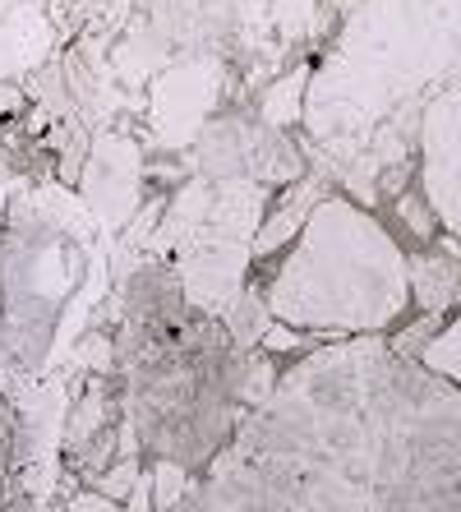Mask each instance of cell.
I'll use <instances>...</instances> for the list:
<instances>
[{
  "label": "cell",
  "mask_w": 461,
  "mask_h": 512,
  "mask_svg": "<svg viewBox=\"0 0 461 512\" xmlns=\"http://www.w3.org/2000/svg\"><path fill=\"white\" fill-rule=\"evenodd\" d=\"M420 360H425L434 374H448L452 383H461V314L443 328V333L429 337L425 351H420Z\"/></svg>",
  "instance_id": "obj_13"
},
{
  "label": "cell",
  "mask_w": 461,
  "mask_h": 512,
  "mask_svg": "<svg viewBox=\"0 0 461 512\" xmlns=\"http://www.w3.org/2000/svg\"><path fill=\"white\" fill-rule=\"evenodd\" d=\"M425 199L461 236V79L425 111Z\"/></svg>",
  "instance_id": "obj_6"
},
{
  "label": "cell",
  "mask_w": 461,
  "mask_h": 512,
  "mask_svg": "<svg viewBox=\"0 0 461 512\" xmlns=\"http://www.w3.org/2000/svg\"><path fill=\"white\" fill-rule=\"evenodd\" d=\"M143 199V153L125 134H102L88 153L83 171V208L97 217L102 231H120L139 213Z\"/></svg>",
  "instance_id": "obj_4"
},
{
  "label": "cell",
  "mask_w": 461,
  "mask_h": 512,
  "mask_svg": "<svg viewBox=\"0 0 461 512\" xmlns=\"http://www.w3.org/2000/svg\"><path fill=\"white\" fill-rule=\"evenodd\" d=\"M148 489H153V512H176L190 494V471L180 457H157L148 471Z\"/></svg>",
  "instance_id": "obj_12"
},
{
  "label": "cell",
  "mask_w": 461,
  "mask_h": 512,
  "mask_svg": "<svg viewBox=\"0 0 461 512\" xmlns=\"http://www.w3.org/2000/svg\"><path fill=\"white\" fill-rule=\"evenodd\" d=\"M213 231V227H208ZM249 240H226V236H203V227L194 236L180 240V296L199 305L208 314H222L231 300L245 291V268H249Z\"/></svg>",
  "instance_id": "obj_5"
},
{
  "label": "cell",
  "mask_w": 461,
  "mask_h": 512,
  "mask_svg": "<svg viewBox=\"0 0 461 512\" xmlns=\"http://www.w3.org/2000/svg\"><path fill=\"white\" fill-rule=\"evenodd\" d=\"M51 42H56V33H51V19L42 14V0L0 14V79L37 70L51 56Z\"/></svg>",
  "instance_id": "obj_7"
},
{
  "label": "cell",
  "mask_w": 461,
  "mask_h": 512,
  "mask_svg": "<svg viewBox=\"0 0 461 512\" xmlns=\"http://www.w3.org/2000/svg\"><path fill=\"white\" fill-rule=\"evenodd\" d=\"M222 97V65L213 56H185L153 79L148 93V125L162 148H185L203 134Z\"/></svg>",
  "instance_id": "obj_3"
},
{
  "label": "cell",
  "mask_w": 461,
  "mask_h": 512,
  "mask_svg": "<svg viewBox=\"0 0 461 512\" xmlns=\"http://www.w3.org/2000/svg\"><path fill=\"white\" fill-rule=\"evenodd\" d=\"M208 227L226 240H249L263 227V185L249 176H222L208 203Z\"/></svg>",
  "instance_id": "obj_8"
},
{
  "label": "cell",
  "mask_w": 461,
  "mask_h": 512,
  "mask_svg": "<svg viewBox=\"0 0 461 512\" xmlns=\"http://www.w3.org/2000/svg\"><path fill=\"white\" fill-rule=\"evenodd\" d=\"M143 476V466L139 462H134V453H125V462H116V466H111V471H107V476H102V480H97V489H102V494H107V499H125V494H130V489H134V480H139Z\"/></svg>",
  "instance_id": "obj_15"
},
{
  "label": "cell",
  "mask_w": 461,
  "mask_h": 512,
  "mask_svg": "<svg viewBox=\"0 0 461 512\" xmlns=\"http://www.w3.org/2000/svg\"><path fill=\"white\" fill-rule=\"evenodd\" d=\"M107 429V397L102 393H88L79 406L70 411V425H65V443L70 448H83V443Z\"/></svg>",
  "instance_id": "obj_14"
},
{
  "label": "cell",
  "mask_w": 461,
  "mask_h": 512,
  "mask_svg": "<svg viewBox=\"0 0 461 512\" xmlns=\"http://www.w3.org/2000/svg\"><path fill=\"white\" fill-rule=\"evenodd\" d=\"M226 333H231V342L240 346H259L263 333H268V300L259 296V291H240L231 305H226Z\"/></svg>",
  "instance_id": "obj_10"
},
{
  "label": "cell",
  "mask_w": 461,
  "mask_h": 512,
  "mask_svg": "<svg viewBox=\"0 0 461 512\" xmlns=\"http://www.w3.org/2000/svg\"><path fill=\"white\" fill-rule=\"evenodd\" d=\"M19 5H33V0H0V14H10V10H19Z\"/></svg>",
  "instance_id": "obj_20"
},
{
  "label": "cell",
  "mask_w": 461,
  "mask_h": 512,
  "mask_svg": "<svg viewBox=\"0 0 461 512\" xmlns=\"http://www.w3.org/2000/svg\"><path fill=\"white\" fill-rule=\"evenodd\" d=\"M461 65V0H365L309 84L314 139L342 148L374 134L388 111Z\"/></svg>",
  "instance_id": "obj_1"
},
{
  "label": "cell",
  "mask_w": 461,
  "mask_h": 512,
  "mask_svg": "<svg viewBox=\"0 0 461 512\" xmlns=\"http://www.w3.org/2000/svg\"><path fill=\"white\" fill-rule=\"evenodd\" d=\"M268 314L300 333H379L411 300L406 254L351 199H319L268 282Z\"/></svg>",
  "instance_id": "obj_2"
},
{
  "label": "cell",
  "mask_w": 461,
  "mask_h": 512,
  "mask_svg": "<svg viewBox=\"0 0 461 512\" xmlns=\"http://www.w3.org/2000/svg\"><path fill=\"white\" fill-rule=\"evenodd\" d=\"M305 88H309V70H296V74H286V79H277V84L263 93L259 111H263V120H268L272 130H282V125L300 120V102H305Z\"/></svg>",
  "instance_id": "obj_11"
},
{
  "label": "cell",
  "mask_w": 461,
  "mask_h": 512,
  "mask_svg": "<svg viewBox=\"0 0 461 512\" xmlns=\"http://www.w3.org/2000/svg\"><path fill=\"white\" fill-rule=\"evenodd\" d=\"M60 512H125L120 508L116 499H107V494H102V489H83V494H74V499H65V508Z\"/></svg>",
  "instance_id": "obj_16"
},
{
  "label": "cell",
  "mask_w": 461,
  "mask_h": 512,
  "mask_svg": "<svg viewBox=\"0 0 461 512\" xmlns=\"http://www.w3.org/2000/svg\"><path fill=\"white\" fill-rule=\"evenodd\" d=\"M125 512H153V489H148V471H143L139 480H134V489L130 494H125Z\"/></svg>",
  "instance_id": "obj_18"
},
{
  "label": "cell",
  "mask_w": 461,
  "mask_h": 512,
  "mask_svg": "<svg viewBox=\"0 0 461 512\" xmlns=\"http://www.w3.org/2000/svg\"><path fill=\"white\" fill-rule=\"evenodd\" d=\"M19 102H24V97H19V88L0 84V111H14V107H19Z\"/></svg>",
  "instance_id": "obj_19"
},
{
  "label": "cell",
  "mask_w": 461,
  "mask_h": 512,
  "mask_svg": "<svg viewBox=\"0 0 461 512\" xmlns=\"http://www.w3.org/2000/svg\"><path fill=\"white\" fill-rule=\"evenodd\" d=\"M79 360H83V365H93V370H111V342L88 337V342L79 346Z\"/></svg>",
  "instance_id": "obj_17"
},
{
  "label": "cell",
  "mask_w": 461,
  "mask_h": 512,
  "mask_svg": "<svg viewBox=\"0 0 461 512\" xmlns=\"http://www.w3.org/2000/svg\"><path fill=\"white\" fill-rule=\"evenodd\" d=\"M406 282H411V296L420 310L438 314L448 310L452 300L461 296V263L452 259H415L406 263Z\"/></svg>",
  "instance_id": "obj_9"
}]
</instances>
